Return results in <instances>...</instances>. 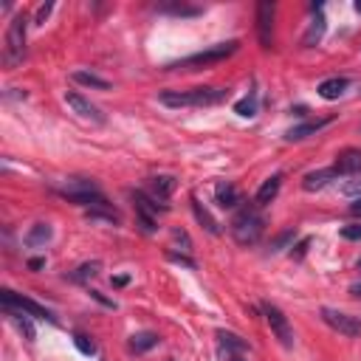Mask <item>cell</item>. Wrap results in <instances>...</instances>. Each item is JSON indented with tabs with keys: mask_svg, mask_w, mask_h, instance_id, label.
Wrapping results in <instances>:
<instances>
[{
	"mask_svg": "<svg viewBox=\"0 0 361 361\" xmlns=\"http://www.w3.org/2000/svg\"><path fill=\"white\" fill-rule=\"evenodd\" d=\"M161 105L166 108H212L229 99L226 88H192V90H161Z\"/></svg>",
	"mask_w": 361,
	"mask_h": 361,
	"instance_id": "cell-1",
	"label": "cell"
},
{
	"mask_svg": "<svg viewBox=\"0 0 361 361\" xmlns=\"http://www.w3.org/2000/svg\"><path fill=\"white\" fill-rule=\"evenodd\" d=\"M240 48V40H229V42H218V45H209L206 51H198V54H189L178 62H170L164 71H195V68H209L214 62H223L229 60L234 51Z\"/></svg>",
	"mask_w": 361,
	"mask_h": 361,
	"instance_id": "cell-2",
	"label": "cell"
},
{
	"mask_svg": "<svg viewBox=\"0 0 361 361\" xmlns=\"http://www.w3.org/2000/svg\"><path fill=\"white\" fill-rule=\"evenodd\" d=\"M232 237L237 240L240 246H254L257 240L262 237V232H266V221H262V214L257 212V206H243L234 221H232Z\"/></svg>",
	"mask_w": 361,
	"mask_h": 361,
	"instance_id": "cell-3",
	"label": "cell"
},
{
	"mask_svg": "<svg viewBox=\"0 0 361 361\" xmlns=\"http://www.w3.org/2000/svg\"><path fill=\"white\" fill-rule=\"evenodd\" d=\"M26 26H29L26 14H14L9 23L6 48H3V65L6 68H17L23 62V57H26Z\"/></svg>",
	"mask_w": 361,
	"mask_h": 361,
	"instance_id": "cell-4",
	"label": "cell"
},
{
	"mask_svg": "<svg viewBox=\"0 0 361 361\" xmlns=\"http://www.w3.org/2000/svg\"><path fill=\"white\" fill-rule=\"evenodd\" d=\"M0 302H3V308L23 310V314H29V316H34V319H45V322L57 325V316H54L45 305H40V302H34V299H29V297H20V294L9 291V288H6V291H0Z\"/></svg>",
	"mask_w": 361,
	"mask_h": 361,
	"instance_id": "cell-5",
	"label": "cell"
},
{
	"mask_svg": "<svg viewBox=\"0 0 361 361\" xmlns=\"http://www.w3.org/2000/svg\"><path fill=\"white\" fill-rule=\"evenodd\" d=\"M262 316H266V322H269L271 333L279 339V345L291 350L297 339H294V327H291V322H288V316L282 314L277 305H271V302H262Z\"/></svg>",
	"mask_w": 361,
	"mask_h": 361,
	"instance_id": "cell-6",
	"label": "cell"
},
{
	"mask_svg": "<svg viewBox=\"0 0 361 361\" xmlns=\"http://www.w3.org/2000/svg\"><path fill=\"white\" fill-rule=\"evenodd\" d=\"M319 314H322V322H325L327 327H333L336 333L347 336V339H358V336H361V319H356V316H350V314H345V310L322 308Z\"/></svg>",
	"mask_w": 361,
	"mask_h": 361,
	"instance_id": "cell-7",
	"label": "cell"
},
{
	"mask_svg": "<svg viewBox=\"0 0 361 361\" xmlns=\"http://www.w3.org/2000/svg\"><path fill=\"white\" fill-rule=\"evenodd\" d=\"M130 198L136 201V214H138V226H141V232H144V234H153V232H155V214L164 212L166 206H158L155 198H147L141 189L130 192Z\"/></svg>",
	"mask_w": 361,
	"mask_h": 361,
	"instance_id": "cell-8",
	"label": "cell"
},
{
	"mask_svg": "<svg viewBox=\"0 0 361 361\" xmlns=\"http://www.w3.org/2000/svg\"><path fill=\"white\" fill-rule=\"evenodd\" d=\"M62 102L74 110L79 119H85V122H93V125H102L105 122V113L96 108L90 99H85L82 93H77V90H65L62 93Z\"/></svg>",
	"mask_w": 361,
	"mask_h": 361,
	"instance_id": "cell-9",
	"label": "cell"
},
{
	"mask_svg": "<svg viewBox=\"0 0 361 361\" xmlns=\"http://www.w3.org/2000/svg\"><path fill=\"white\" fill-rule=\"evenodd\" d=\"M271 29H274V3L262 0L257 6V34H260L262 48H271Z\"/></svg>",
	"mask_w": 361,
	"mask_h": 361,
	"instance_id": "cell-10",
	"label": "cell"
},
{
	"mask_svg": "<svg viewBox=\"0 0 361 361\" xmlns=\"http://www.w3.org/2000/svg\"><path fill=\"white\" fill-rule=\"evenodd\" d=\"M336 175H361V150L358 147H347L336 155V164H333Z\"/></svg>",
	"mask_w": 361,
	"mask_h": 361,
	"instance_id": "cell-11",
	"label": "cell"
},
{
	"mask_svg": "<svg viewBox=\"0 0 361 361\" xmlns=\"http://www.w3.org/2000/svg\"><path fill=\"white\" fill-rule=\"evenodd\" d=\"M214 201H218L221 209H234L237 203H243V195H240V189L229 181L218 184V189H214Z\"/></svg>",
	"mask_w": 361,
	"mask_h": 361,
	"instance_id": "cell-12",
	"label": "cell"
},
{
	"mask_svg": "<svg viewBox=\"0 0 361 361\" xmlns=\"http://www.w3.org/2000/svg\"><path fill=\"white\" fill-rule=\"evenodd\" d=\"M279 186H282V175H271L269 181H262V186L257 189V195H254V203L257 206H269L277 195H279Z\"/></svg>",
	"mask_w": 361,
	"mask_h": 361,
	"instance_id": "cell-13",
	"label": "cell"
},
{
	"mask_svg": "<svg viewBox=\"0 0 361 361\" xmlns=\"http://www.w3.org/2000/svg\"><path fill=\"white\" fill-rule=\"evenodd\" d=\"M333 178H336V170H333V166H327V170H316V173H308V175L302 178V189H305V192H319V189H325Z\"/></svg>",
	"mask_w": 361,
	"mask_h": 361,
	"instance_id": "cell-14",
	"label": "cell"
},
{
	"mask_svg": "<svg viewBox=\"0 0 361 361\" xmlns=\"http://www.w3.org/2000/svg\"><path fill=\"white\" fill-rule=\"evenodd\" d=\"M330 125V119H316V122H305V125H299V127H291L285 133V141H302V138H308V136H316L322 127H327Z\"/></svg>",
	"mask_w": 361,
	"mask_h": 361,
	"instance_id": "cell-15",
	"label": "cell"
},
{
	"mask_svg": "<svg viewBox=\"0 0 361 361\" xmlns=\"http://www.w3.org/2000/svg\"><path fill=\"white\" fill-rule=\"evenodd\" d=\"M350 88V79L347 77H330V79H325L322 85H319V96L322 99H339V96L345 93Z\"/></svg>",
	"mask_w": 361,
	"mask_h": 361,
	"instance_id": "cell-16",
	"label": "cell"
},
{
	"mask_svg": "<svg viewBox=\"0 0 361 361\" xmlns=\"http://www.w3.org/2000/svg\"><path fill=\"white\" fill-rule=\"evenodd\" d=\"M192 212H195V218H198V223L209 232V234H221V223L212 218V212L198 201V198H192Z\"/></svg>",
	"mask_w": 361,
	"mask_h": 361,
	"instance_id": "cell-17",
	"label": "cell"
},
{
	"mask_svg": "<svg viewBox=\"0 0 361 361\" xmlns=\"http://www.w3.org/2000/svg\"><path fill=\"white\" fill-rule=\"evenodd\" d=\"M6 314H9V319L17 325V330L26 336V342H34V336H37V330H34V325H32V316L29 314H23V310H12V308H3Z\"/></svg>",
	"mask_w": 361,
	"mask_h": 361,
	"instance_id": "cell-18",
	"label": "cell"
},
{
	"mask_svg": "<svg viewBox=\"0 0 361 361\" xmlns=\"http://www.w3.org/2000/svg\"><path fill=\"white\" fill-rule=\"evenodd\" d=\"M175 186H178V181L173 175H155L153 178V198L155 201H166L175 192Z\"/></svg>",
	"mask_w": 361,
	"mask_h": 361,
	"instance_id": "cell-19",
	"label": "cell"
},
{
	"mask_svg": "<svg viewBox=\"0 0 361 361\" xmlns=\"http://www.w3.org/2000/svg\"><path fill=\"white\" fill-rule=\"evenodd\" d=\"M51 234H54V229L48 226V223H34V226H32V232L26 234V246H29V249L45 246L48 240H51Z\"/></svg>",
	"mask_w": 361,
	"mask_h": 361,
	"instance_id": "cell-20",
	"label": "cell"
},
{
	"mask_svg": "<svg viewBox=\"0 0 361 361\" xmlns=\"http://www.w3.org/2000/svg\"><path fill=\"white\" fill-rule=\"evenodd\" d=\"M71 79H74L77 85H85V88H96V90H108L110 82L102 79V77H96V74H88V71H74L71 74Z\"/></svg>",
	"mask_w": 361,
	"mask_h": 361,
	"instance_id": "cell-21",
	"label": "cell"
},
{
	"mask_svg": "<svg viewBox=\"0 0 361 361\" xmlns=\"http://www.w3.org/2000/svg\"><path fill=\"white\" fill-rule=\"evenodd\" d=\"M164 14H175V17H198L201 6H189V3H158L155 6Z\"/></svg>",
	"mask_w": 361,
	"mask_h": 361,
	"instance_id": "cell-22",
	"label": "cell"
},
{
	"mask_svg": "<svg viewBox=\"0 0 361 361\" xmlns=\"http://www.w3.org/2000/svg\"><path fill=\"white\" fill-rule=\"evenodd\" d=\"M218 339H221V345L232 353V356H243L246 350H249V345L243 342V339H240V336H234V333H226V330H221L218 333Z\"/></svg>",
	"mask_w": 361,
	"mask_h": 361,
	"instance_id": "cell-23",
	"label": "cell"
},
{
	"mask_svg": "<svg viewBox=\"0 0 361 361\" xmlns=\"http://www.w3.org/2000/svg\"><path fill=\"white\" fill-rule=\"evenodd\" d=\"M158 345V336L155 333H136L133 339H130V350L133 353H147Z\"/></svg>",
	"mask_w": 361,
	"mask_h": 361,
	"instance_id": "cell-24",
	"label": "cell"
},
{
	"mask_svg": "<svg viewBox=\"0 0 361 361\" xmlns=\"http://www.w3.org/2000/svg\"><path fill=\"white\" fill-rule=\"evenodd\" d=\"M99 269H102V262L99 260H93V262H82V266L71 274V279L74 282H88V279H93L96 274H99Z\"/></svg>",
	"mask_w": 361,
	"mask_h": 361,
	"instance_id": "cell-25",
	"label": "cell"
},
{
	"mask_svg": "<svg viewBox=\"0 0 361 361\" xmlns=\"http://www.w3.org/2000/svg\"><path fill=\"white\" fill-rule=\"evenodd\" d=\"M234 113H237V116H243V119L257 116V93H249L246 99H240V102L234 105Z\"/></svg>",
	"mask_w": 361,
	"mask_h": 361,
	"instance_id": "cell-26",
	"label": "cell"
},
{
	"mask_svg": "<svg viewBox=\"0 0 361 361\" xmlns=\"http://www.w3.org/2000/svg\"><path fill=\"white\" fill-rule=\"evenodd\" d=\"M322 34H325V17L319 14V17L314 20V26L308 29V34H305V40H302V42H305V45H314V42H319V40H322Z\"/></svg>",
	"mask_w": 361,
	"mask_h": 361,
	"instance_id": "cell-27",
	"label": "cell"
},
{
	"mask_svg": "<svg viewBox=\"0 0 361 361\" xmlns=\"http://www.w3.org/2000/svg\"><path fill=\"white\" fill-rule=\"evenodd\" d=\"M74 345H77V350H79L82 356H93V353H96V345L88 339L85 333H77V336H74Z\"/></svg>",
	"mask_w": 361,
	"mask_h": 361,
	"instance_id": "cell-28",
	"label": "cell"
},
{
	"mask_svg": "<svg viewBox=\"0 0 361 361\" xmlns=\"http://www.w3.org/2000/svg\"><path fill=\"white\" fill-rule=\"evenodd\" d=\"M173 237H175V243L181 246V251H192V240H189V234L184 229H175Z\"/></svg>",
	"mask_w": 361,
	"mask_h": 361,
	"instance_id": "cell-29",
	"label": "cell"
},
{
	"mask_svg": "<svg viewBox=\"0 0 361 361\" xmlns=\"http://www.w3.org/2000/svg\"><path fill=\"white\" fill-rule=\"evenodd\" d=\"M345 240H361V223H350V226H342L339 232Z\"/></svg>",
	"mask_w": 361,
	"mask_h": 361,
	"instance_id": "cell-30",
	"label": "cell"
},
{
	"mask_svg": "<svg viewBox=\"0 0 361 361\" xmlns=\"http://www.w3.org/2000/svg\"><path fill=\"white\" fill-rule=\"evenodd\" d=\"M342 192H345V195H356V198H361V178L347 181V184L342 186Z\"/></svg>",
	"mask_w": 361,
	"mask_h": 361,
	"instance_id": "cell-31",
	"label": "cell"
},
{
	"mask_svg": "<svg viewBox=\"0 0 361 361\" xmlns=\"http://www.w3.org/2000/svg\"><path fill=\"white\" fill-rule=\"evenodd\" d=\"M51 9H54V3H42V6L37 9V14H34V23H37V26H42V23H45V17L51 14Z\"/></svg>",
	"mask_w": 361,
	"mask_h": 361,
	"instance_id": "cell-32",
	"label": "cell"
},
{
	"mask_svg": "<svg viewBox=\"0 0 361 361\" xmlns=\"http://www.w3.org/2000/svg\"><path fill=\"white\" fill-rule=\"evenodd\" d=\"M166 257H170L173 262H181V266H186V269H195V260H189L186 254H175V251H170Z\"/></svg>",
	"mask_w": 361,
	"mask_h": 361,
	"instance_id": "cell-33",
	"label": "cell"
},
{
	"mask_svg": "<svg viewBox=\"0 0 361 361\" xmlns=\"http://www.w3.org/2000/svg\"><path fill=\"white\" fill-rule=\"evenodd\" d=\"M291 237H297V234H294V232H282V234L274 240V249H271V251H279V249H282V246H285Z\"/></svg>",
	"mask_w": 361,
	"mask_h": 361,
	"instance_id": "cell-34",
	"label": "cell"
},
{
	"mask_svg": "<svg viewBox=\"0 0 361 361\" xmlns=\"http://www.w3.org/2000/svg\"><path fill=\"white\" fill-rule=\"evenodd\" d=\"M308 246H310V237L299 240V246H297V251H291V257H294V260H302V257H305V251H308Z\"/></svg>",
	"mask_w": 361,
	"mask_h": 361,
	"instance_id": "cell-35",
	"label": "cell"
},
{
	"mask_svg": "<svg viewBox=\"0 0 361 361\" xmlns=\"http://www.w3.org/2000/svg\"><path fill=\"white\" fill-rule=\"evenodd\" d=\"M127 282H130V277H127V274H119V277H110V285H113V288H125Z\"/></svg>",
	"mask_w": 361,
	"mask_h": 361,
	"instance_id": "cell-36",
	"label": "cell"
},
{
	"mask_svg": "<svg viewBox=\"0 0 361 361\" xmlns=\"http://www.w3.org/2000/svg\"><path fill=\"white\" fill-rule=\"evenodd\" d=\"M90 297H93V299H96V302H102V305H105V308H116V305H113V302H110V299H105V297H102V294H99V291H90Z\"/></svg>",
	"mask_w": 361,
	"mask_h": 361,
	"instance_id": "cell-37",
	"label": "cell"
},
{
	"mask_svg": "<svg viewBox=\"0 0 361 361\" xmlns=\"http://www.w3.org/2000/svg\"><path fill=\"white\" fill-rule=\"evenodd\" d=\"M350 214H353V218H361V198H356L350 203Z\"/></svg>",
	"mask_w": 361,
	"mask_h": 361,
	"instance_id": "cell-38",
	"label": "cell"
},
{
	"mask_svg": "<svg viewBox=\"0 0 361 361\" xmlns=\"http://www.w3.org/2000/svg\"><path fill=\"white\" fill-rule=\"evenodd\" d=\"M42 266H45V260H42V257H34V260H29V269H32V271H40Z\"/></svg>",
	"mask_w": 361,
	"mask_h": 361,
	"instance_id": "cell-39",
	"label": "cell"
},
{
	"mask_svg": "<svg viewBox=\"0 0 361 361\" xmlns=\"http://www.w3.org/2000/svg\"><path fill=\"white\" fill-rule=\"evenodd\" d=\"M350 294H353V297H358V299H361V285H353V288H350Z\"/></svg>",
	"mask_w": 361,
	"mask_h": 361,
	"instance_id": "cell-40",
	"label": "cell"
},
{
	"mask_svg": "<svg viewBox=\"0 0 361 361\" xmlns=\"http://www.w3.org/2000/svg\"><path fill=\"white\" fill-rule=\"evenodd\" d=\"M232 361H243V356H232Z\"/></svg>",
	"mask_w": 361,
	"mask_h": 361,
	"instance_id": "cell-41",
	"label": "cell"
},
{
	"mask_svg": "<svg viewBox=\"0 0 361 361\" xmlns=\"http://www.w3.org/2000/svg\"><path fill=\"white\" fill-rule=\"evenodd\" d=\"M356 12H358V14H361V0H358V3H356Z\"/></svg>",
	"mask_w": 361,
	"mask_h": 361,
	"instance_id": "cell-42",
	"label": "cell"
},
{
	"mask_svg": "<svg viewBox=\"0 0 361 361\" xmlns=\"http://www.w3.org/2000/svg\"><path fill=\"white\" fill-rule=\"evenodd\" d=\"M358 269H361V260H358Z\"/></svg>",
	"mask_w": 361,
	"mask_h": 361,
	"instance_id": "cell-43",
	"label": "cell"
}]
</instances>
